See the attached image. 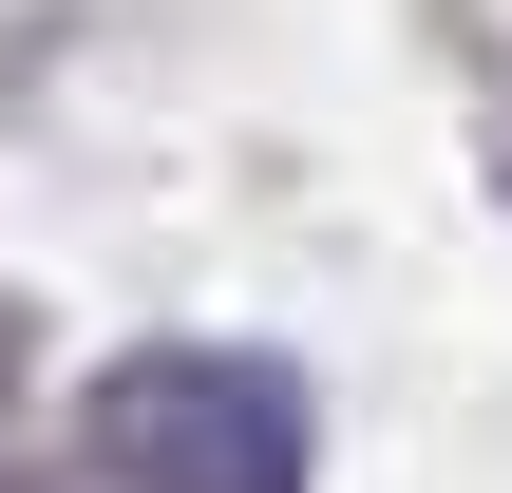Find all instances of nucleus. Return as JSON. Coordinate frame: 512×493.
Here are the masks:
<instances>
[{
	"instance_id": "obj_1",
	"label": "nucleus",
	"mask_w": 512,
	"mask_h": 493,
	"mask_svg": "<svg viewBox=\"0 0 512 493\" xmlns=\"http://www.w3.org/2000/svg\"><path fill=\"white\" fill-rule=\"evenodd\" d=\"M95 437L133 493H304V399L266 361H114Z\"/></svg>"
}]
</instances>
